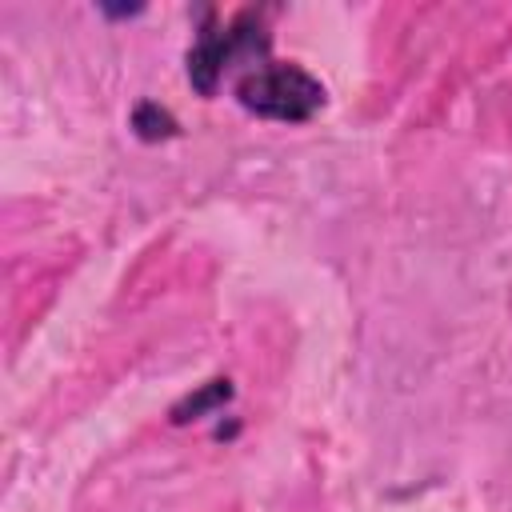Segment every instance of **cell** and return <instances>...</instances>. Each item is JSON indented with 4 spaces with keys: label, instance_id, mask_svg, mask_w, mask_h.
<instances>
[{
    "label": "cell",
    "instance_id": "7a4b0ae2",
    "mask_svg": "<svg viewBox=\"0 0 512 512\" xmlns=\"http://www.w3.org/2000/svg\"><path fill=\"white\" fill-rule=\"evenodd\" d=\"M236 100L264 116V120H284V124H304L320 112L324 104V84L300 68V64H284V60H264L260 68H248L236 76Z\"/></svg>",
    "mask_w": 512,
    "mask_h": 512
},
{
    "label": "cell",
    "instance_id": "6da1fadb",
    "mask_svg": "<svg viewBox=\"0 0 512 512\" xmlns=\"http://www.w3.org/2000/svg\"><path fill=\"white\" fill-rule=\"evenodd\" d=\"M264 60H268V36H264L256 8L236 12L228 24H220L216 12H204V28L196 32V44L188 48V80L200 96H216L232 64L260 68Z\"/></svg>",
    "mask_w": 512,
    "mask_h": 512
},
{
    "label": "cell",
    "instance_id": "3957f363",
    "mask_svg": "<svg viewBox=\"0 0 512 512\" xmlns=\"http://www.w3.org/2000/svg\"><path fill=\"white\" fill-rule=\"evenodd\" d=\"M228 400H232V380L216 376V380L200 384L196 392H188L180 404H172V424H188V420H200V416H208V412L224 408Z\"/></svg>",
    "mask_w": 512,
    "mask_h": 512
},
{
    "label": "cell",
    "instance_id": "277c9868",
    "mask_svg": "<svg viewBox=\"0 0 512 512\" xmlns=\"http://www.w3.org/2000/svg\"><path fill=\"white\" fill-rule=\"evenodd\" d=\"M132 132H136L144 144H156V140L176 136L180 124H176V116H172L168 108H160L156 100H140V104L132 108Z\"/></svg>",
    "mask_w": 512,
    "mask_h": 512
}]
</instances>
